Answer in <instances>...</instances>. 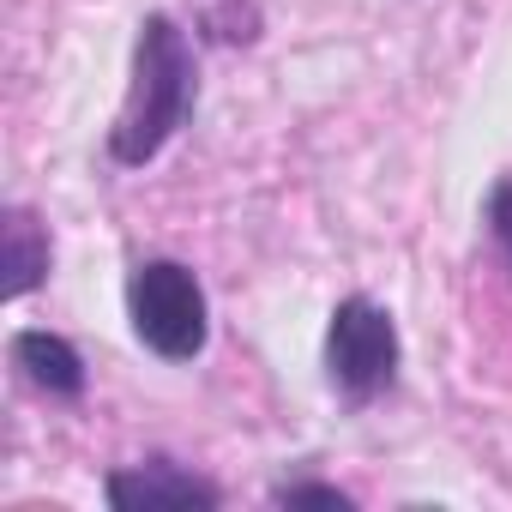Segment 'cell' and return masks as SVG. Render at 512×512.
Here are the masks:
<instances>
[{
  "label": "cell",
  "instance_id": "52a82bcc",
  "mask_svg": "<svg viewBox=\"0 0 512 512\" xmlns=\"http://www.w3.org/2000/svg\"><path fill=\"white\" fill-rule=\"evenodd\" d=\"M205 31L217 43H253L260 37V13H253V0H217L205 13Z\"/></svg>",
  "mask_w": 512,
  "mask_h": 512
},
{
  "label": "cell",
  "instance_id": "7a4b0ae2",
  "mask_svg": "<svg viewBox=\"0 0 512 512\" xmlns=\"http://www.w3.org/2000/svg\"><path fill=\"white\" fill-rule=\"evenodd\" d=\"M127 320H133L139 344L163 362H193L211 338L205 284L181 260H145L127 278Z\"/></svg>",
  "mask_w": 512,
  "mask_h": 512
},
{
  "label": "cell",
  "instance_id": "ba28073f",
  "mask_svg": "<svg viewBox=\"0 0 512 512\" xmlns=\"http://www.w3.org/2000/svg\"><path fill=\"white\" fill-rule=\"evenodd\" d=\"M272 500L278 506H332V512H350V494L332 488V482H284Z\"/></svg>",
  "mask_w": 512,
  "mask_h": 512
},
{
  "label": "cell",
  "instance_id": "3957f363",
  "mask_svg": "<svg viewBox=\"0 0 512 512\" xmlns=\"http://www.w3.org/2000/svg\"><path fill=\"white\" fill-rule=\"evenodd\" d=\"M326 374H332V386L350 404H368V398H380L398 380V326H392V314L380 302L344 296L332 308V326H326Z\"/></svg>",
  "mask_w": 512,
  "mask_h": 512
},
{
  "label": "cell",
  "instance_id": "277c9868",
  "mask_svg": "<svg viewBox=\"0 0 512 512\" xmlns=\"http://www.w3.org/2000/svg\"><path fill=\"white\" fill-rule=\"evenodd\" d=\"M109 506H121V512H139V506H223V494L205 482V476H187V470H175V464H163V458H151V464H133V470H115L109 476Z\"/></svg>",
  "mask_w": 512,
  "mask_h": 512
},
{
  "label": "cell",
  "instance_id": "5b68a950",
  "mask_svg": "<svg viewBox=\"0 0 512 512\" xmlns=\"http://www.w3.org/2000/svg\"><path fill=\"white\" fill-rule=\"evenodd\" d=\"M13 368L49 392V398H79L85 392V356L61 338V332H43V326H25L13 332Z\"/></svg>",
  "mask_w": 512,
  "mask_h": 512
},
{
  "label": "cell",
  "instance_id": "6da1fadb",
  "mask_svg": "<svg viewBox=\"0 0 512 512\" xmlns=\"http://www.w3.org/2000/svg\"><path fill=\"white\" fill-rule=\"evenodd\" d=\"M193 97H199L193 43L169 13H151L133 43V79H127V103L109 127V157L121 169H145L151 157H163V145L187 127Z\"/></svg>",
  "mask_w": 512,
  "mask_h": 512
},
{
  "label": "cell",
  "instance_id": "8992f818",
  "mask_svg": "<svg viewBox=\"0 0 512 512\" xmlns=\"http://www.w3.org/2000/svg\"><path fill=\"white\" fill-rule=\"evenodd\" d=\"M0 235H7V296L19 302V296H31V290L43 284V272H49V229H43L25 205H13L7 223H0Z\"/></svg>",
  "mask_w": 512,
  "mask_h": 512
},
{
  "label": "cell",
  "instance_id": "9c48e42d",
  "mask_svg": "<svg viewBox=\"0 0 512 512\" xmlns=\"http://www.w3.org/2000/svg\"><path fill=\"white\" fill-rule=\"evenodd\" d=\"M488 235L500 247V260L512 266V175L494 181V193H488Z\"/></svg>",
  "mask_w": 512,
  "mask_h": 512
}]
</instances>
